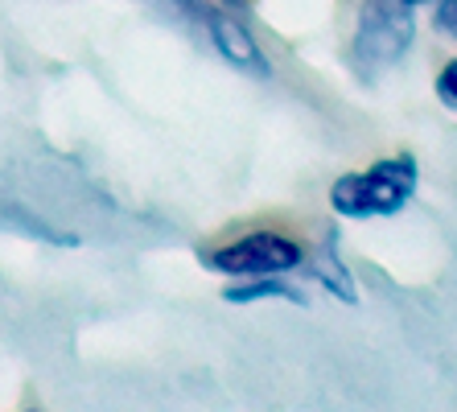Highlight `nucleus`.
<instances>
[{"label":"nucleus","mask_w":457,"mask_h":412,"mask_svg":"<svg viewBox=\"0 0 457 412\" xmlns=\"http://www.w3.org/2000/svg\"><path fill=\"white\" fill-rule=\"evenodd\" d=\"M219 4H223V9H235V4H239V9H247V0H219Z\"/></svg>","instance_id":"9d476101"},{"label":"nucleus","mask_w":457,"mask_h":412,"mask_svg":"<svg viewBox=\"0 0 457 412\" xmlns=\"http://www.w3.org/2000/svg\"><path fill=\"white\" fill-rule=\"evenodd\" d=\"M301 273L313 281L318 289H326L330 297H338V301H346V306H354L359 301V289H354V276L351 268L342 265V252H338V235L326 231L321 235L318 248H309L305 252V268Z\"/></svg>","instance_id":"39448f33"},{"label":"nucleus","mask_w":457,"mask_h":412,"mask_svg":"<svg viewBox=\"0 0 457 412\" xmlns=\"http://www.w3.org/2000/svg\"><path fill=\"white\" fill-rule=\"evenodd\" d=\"M420 0H362L354 17L351 58L362 71H392L416 46Z\"/></svg>","instance_id":"f03ea898"},{"label":"nucleus","mask_w":457,"mask_h":412,"mask_svg":"<svg viewBox=\"0 0 457 412\" xmlns=\"http://www.w3.org/2000/svg\"><path fill=\"white\" fill-rule=\"evenodd\" d=\"M203 29H206V42L214 46V54H219L227 66H235L239 74H255V79H268V74H272V63H268L264 46L255 42V33L247 29L231 9H214L211 4Z\"/></svg>","instance_id":"20e7f679"},{"label":"nucleus","mask_w":457,"mask_h":412,"mask_svg":"<svg viewBox=\"0 0 457 412\" xmlns=\"http://www.w3.org/2000/svg\"><path fill=\"white\" fill-rule=\"evenodd\" d=\"M433 25L445 33L449 42H457V0H436L433 4Z\"/></svg>","instance_id":"1a4fd4ad"},{"label":"nucleus","mask_w":457,"mask_h":412,"mask_svg":"<svg viewBox=\"0 0 457 412\" xmlns=\"http://www.w3.org/2000/svg\"><path fill=\"white\" fill-rule=\"evenodd\" d=\"M223 301H231V306H255V301H288V306H301L305 293H301L288 276H252V281H231Z\"/></svg>","instance_id":"423d86ee"},{"label":"nucleus","mask_w":457,"mask_h":412,"mask_svg":"<svg viewBox=\"0 0 457 412\" xmlns=\"http://www.w3.org/2000/svg\"><path fill=\"white\" fill-rule=\"evenodd\" d=\"M305 252L309 248L301 240H293V235L260 227V231L219 243L198 260H203V268L227 276V281H252V276H297L305 268Z\"/></svg>","instance_id":"7ed1b4c3"},{"label":"nucleus","mask_w":457,"mask_h":412,"mask_svg":"<svg viewBox=\"0 0 457 412\" xmlns=\"http://www.w3.org/2000/svg\"><path fill=\"white\" fill-rule=\"evenodd\" d=\"M420 190V165L412 153H392V157L371 161L367 170H351L330 181V211L338 219L371 223L392 219L408 211V202Z\"/></svg>","instance_id":"f257e3e1"},{"label":"nucleus","mask_w":457,"mask_h":412,"mask_svg":"<svg viewBox=\"0 0 457 412\" xmlns=\"http://www.w3.org/2000/svg\"><path fill=\"white\" fill-rule=\"evenodd\" d=\"M433 91H436V99H441V107H445V112H457V54L449 58L445 66H441V71H436Z\"/></svg>","instance_id":"6e6552de"},{"label":"nucleus","mask_w":457,"mask_h":412,"mask_svg":"<svg viewBox=\"0 0 457 412\" xmlns=\"http://www.w3.org/2000/svg\"><path fill=\"white\" fill-rule=\"evenodd\" d=\"M145 4H153V9H161V13H165V17H173V21L198 25V29H203L206 13H211V0H145Z\"/></svg>","instance_id":"0eeeda50"}]
</instances>
